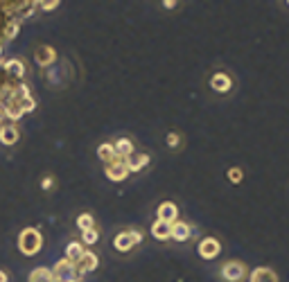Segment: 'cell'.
Here are the masks:
<instances>
[{
  "instance_id": "obj_17",
  "label": "cell",
  "mask_w": 289,
  "mask_h": 282,
  "mask_svg": "<svg viewBox=\"0 0 289 282\" xmlns=\"http://www.w3.org/2000/svg\"><path fill=\"white\" fill-rule=\"evenodd\" d=\"M147 160H149L147 156H134V154H131L129 160H127V167H129V170H140L143 165H147Z\"/></svg>"
},
{
  "instance_id": "obj_1",
  "label": "cell",
  "mask_w": 289,
  "mask_h": 282,
  "mask_svg": "<svg viewBox=\"0 0 289 282\" xmlns=\"http://www.w3.org/2000/svg\"><path fill=\"white\" fill-rule=\"evenodd\" d=\"M18 246H20V250H23L25 255H34V253H39V248H41V235L36 233L34 228H28V231L20 235Z\"/></svg>"
},
{
  "instance_id": "obj_24",
  "label": "cell",
  "mask_w": 289,
  "mask_h": 282,
  "mask_svg": "<svg viewBox=\"0 0 289 282\" xmlns=\"http://www.w3.org/2000/svg\"><path fill=\"white\" fill-rule=\"evenodd\" d=\"M50 185H52V179H45V181H43V187H45V190H48Z\"/></svg>"
},
{
  "instance_id": "obj_19",
  "label": "cell",
  "mask_w": 289,
  "mask_h": 282,
  "mask_svg": "<svg viewBox=\"0 0 289 282\" xmlns=\"http://www.w3.org/2000/svg\"><path fill=\"white\" fill-rule=\"evenodd\" d=\"M52 59H55V52L50 48H41V57H36V61H41V64H50Z\"/></svg>"
},
{
  "instance_id": "obj_15",
  "label": "cell",
  "mask_w": 289,
  "mask_h": 282,
  "mask_svg": "<svg viewBox=\"0 0 289 282\" xmlns=\"http://www.w3.org/2000/svg\"><path fill=\"white\" fill-rule=\"evenodd\" d=\"M23 72H25V68H23L20 61H9V64H7V75L14 77V79H20V77H23Z\"/></svg>"
},
{
  "instance_id": "obj_23",
  "label": "cell",
  "mask_w": 289,
  "mask_h": 282,
  "mask_svg": "<svg viewBox=\"0 0 289 282\" xmlns=\"http://www.w3.org/2000/svg\"><path fill=\"white\" fill-rule=\"evenodd\" d=\"M43 7H45V9H55L57 3H43Z\"/></svg>"
},
{
  "instance_id": "obj_5",
  "label": "cell",
  "mask_w": 289,
  "mask_h": 282,
  "mask_svg": "<svg viewBox=\"0 0 289 282\" xmlns=\"http://www.w3.org/2000/svg\"><path fill=\"white\" fill-rule=\"evenodd\" d=\"M224 275H226V280H230V282H240L244 278V266L240 262H228L224 266Z\"/></svg>"
},
{
  "instance_id": "obj_4",
  "label": "cell",
  "mask_w": 289,
  "mask_h": 282,
  "mask_svg": "<svg viewBox=\"0 0 289 282\" xmlns=\"http://www.w3.org/2000/svg\"><path fill=\"white\" fill-rule=\"evenodd\" d=\"M217 253H219V242L217 239H203V242L199 244V255H201V258L213 260V258H217Z\"/></svg>"
},
{
  "instance_id": "obj_2",
  "label": "cell",
  "mask_w": 289,
  "mask_h": 282,
  "mask_svg": "<svg viewBox=\"0 0 289 282\" xmlns=\"http://www.w3.org/2000/svg\"><path fill=\"white\" fill-rule=\"evenodd\" d=\"M127 172H129L127 160L120 158V156H115L111 163H109V167H107V176H109V179H113V181H122L124 176H127Z\"/></svg>"
},
{
  "instance_id": "obj_13",
  "label": "cell",
  "mask_w": 289,
  "mask_h": 282,
  "mask_svg": "<svg viewBox=\"0 0 289 282\" xmlns=\"http://www.w3.org/2000/svg\"><path fill=\"white\" fill-rule=\"evenodd\" d=\"M82 255H84V250H82L80 244H70V246L66 248V260H68V262H72V264H75Z\"/></svg>"
},
{
  "instance_id": "obj_21",
  "label": "cell",
  "mask_w": 289,
  "mask_h": 282,
  "mask_svg": "<svg viewBox=\"0 0 289 282\" xmlns=\"http://www.w3.org/2000/svg\"><path fill=\"white\" fill-rule=\"evenodd\" d=\"M84 242H86V244H95L97 242V233L93 231V228H91V231H84Z\"/></svg>"
},
{
  "instance_id": "obj_18",
  "label": "cell",
  "mask_w": 289,
  "mask_h": 282,
  "mask_svg": "<svg viewBox=\"0 0 289 282\" xmlns=\"http://www.w3.org/2000/svg\"><path fill=\"white\" fill-rule=\"evenodd\" d=\"M99 158L111 163V160L115 158V147L113 145H102V147H99Z\"/></svg>"
},
{
  "instance_id": "obj_10",
  "label": "cell",
  "mask_w": 289,
  "mask_h": 282,
  "mask_svg": "<svg viewBox=\"0 0 289 282\" xmlns=\"http://www.w3.org/2000/svg\"><path fill=\"white\" fill-rule=\"evenodd\" d=\"M188 235H190V228H188L186 223H181V221L172 223V237H174V239L183 242V239H188Z\"/></svg>"
},
{
  "instance_id": "obj_16",
  "label": "cell",
  "mask_w": 289,
  "mask_h": 282,
  "mask_svg": "<svg viewBox=\"0 0 289 282\" xmlns=\"http://www.w3.org/2000/svg\"><path fill=\"white\" fill-rule=\"evenodd\" d=\"M16 138H18V133H16V129H14V127L0 129V140H3V143L12 145V143H16Z\"/></svg>"
},
{
  "instance_id": "obj_25",
  "label": "cell",
  "mask_w": 289,
  "mask_h": 282,
  "mask_svg": "<svg viewBox=\"0 0 289 282\" xmlns=\"http://www.w3.org/2000/svg\"><path fill=\"white\" fill-rule=\"evenodd\" d=\"M5 280H7V278H5V273H0V282H5Z\"/></svg>"
},
{
  "instance_id": "obj_12",
  "label": "cell",
  "mask_w": 289,
  "mask_h": 282,
  "mask_svg": "<svg viewBox=\"0 0 289 282\" xmlns=\"http://www.w3.org/2000/svg\"><path fill=\"white\" fill-rule=\"evenodd\" d=\"M115 147V156H120V158H124V156H131L134 154V145L129 143V140H120L118 145H113Z\"/></svg>"
},
{
  "instance_id": "obj_9",
  "label": "cell",
  "mask_w": 289,
  "mask_h": 282,
  "mask_svg": "<svg viewBox=\"0 0 289 282\" xmlns=\"http://www.w3.org/2000/svg\"><path fill=\"white\" fill-rule=\"evenodd\" d=\"M174 217H176V208H174V203H163V206L159 208V219H161V221H170V223H174Z\"/></svg>"
},
{
  "instance_id": "obj_22",
  "label": "cell",
  "mask_w": 289,
  "mask_h": 282,
  "mask_svg": "<svg viewBox=\"0 0 289 282\" xmlns=\"http://www.w3.org/2000/svg\"><path fill=\"white\" fill-rule=\"evenodd\" d=\"M228 176H230V181H242V172L240 170H230Z\"/></svg>"
},
{
  "instance_id": "obj_11",
  "label": "cell",
  "mask_w": 289,
  "mask_h": 282,
  "mask_svg": "<svg viewBox=\"0 0 289 282\" xmlns=\"http://www.w3.org/2000/svg\"><path fill=\"white\" fill-rule=\"evenodd\" d=\"M30 282H57V280H55V275H52V271L36 269V271H32V278H30Z\"/></svg>"
},
{
  "instance_id": "obj_6",
  "label": "cell",
  "mask_w": 289,
  "mask_h": 282,
  "mask_svg": "<svg viewBox=\"0 0 289 282\" xmlns=\"http://www.w3.org/2000/svg\"><path fill=\"white\" fill-rule=\"evenodd\" d=\"M75 264H77V271H80V273H86V271H93L97 266V258L93 253H84Z\"/></svg>"
},
{
  "instance_id": "obj_3",
  "label": "cell",
  "mask_w": 289,
  "mask_h": 282,
  "mask_svg": "<svg viewBox=\"0 0 289 282\" xmlns=\"http://www.w3.org/2000/svg\"><path fill=\"white\" fill-rule=\"evenodd\" d=\"M140 242V235L138 233H120L115 237V248L118 250H129L134 244Z\"/></svg>"
},
{
  "instance_id": "obj_14",
  "label": "cell",
  "mask_w": 289,
  "mask_h": 282,
  "mask_svg": "<svg viewBox=\"0 0 289 282\" xmlns=\"http://www.w3.org/2000/svg\"><path fill=\"white\" fill-rule=\"evenodd\" d=\"M210 83H213V88H215V91H228V88H230V79H228V77H226V75H215L213 77V81H210Z\"/></svg>"
},
{
  "instance_id": "obj_20",
  "label": "cell",
  "mask_w": 289,
  "mask_h": 282,
  "mask_svg": "<svg viewBox=\"0 0 289 282\" xmlns=\"http://www.w3.org/2000/svg\"><path fill=\"white\" fill-rule=\"evenodd\" d=\"M80 226L84 228V231H91L93 228V217L91 215H82L80 217Z\"/></svg>"
},
{
  "instance_id": "obj_7",
  "label": "cell",
  "mask_w": 289,
  "mask_h": 282,
  "mask_svg": "<svg viewBox=\"0 0 289 282\" xmlns=\"http://www.w3.org/2000/svg\"><path fill=\"white\" fill-rule=\"evenodd\" d=\"M151 233H154L156 239H165V237H172V223L170 221H156L154 226H151Z\"/></svg>"
},
{
  "instance_id": "obj_8",
  "label": "cell",
  "mask_w": 289,
  "mask_h": 282,
  "mask_svg": "<svg viewBox=\"0 0 289 282\" xmlns=\"http://www.w3.org/2000/svg\"><path fill=\"white\" fill-rule=\"evenodd\" d=\"M251 282H278V278L271 269H255L251 275Z\"/></svg>"
}]
</instances>
